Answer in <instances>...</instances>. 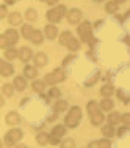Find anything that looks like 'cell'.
<instances>
[{"label":"cell","instance_id":"cell-28","mask_svg":"<svg viewBox=\"0 0 130 148\" xmlns=\"http://www.w3.org/2000/svg\"><path fill=\"white\" fill-rule=\"evenodd\" d=\"M14 88H16V87L11 85V84H5V85H3V88H2V91H3V95H5V96H13Z\"/></svg>","mask_w":130,"mask_h":148},{"label":"cell","instance_id":"cell-13","mask_svg":"<svg viewBox=\"0 0 130 148\" xmlns=\"http://www.w3.org/2000/svg\"><path fill=\"white\" fill-rule=\"evenodd\" d=\"M13 85H14L16 90H19V91L25 90V88H27V80H25V77H22V76L14 77V82H13Z\"/></svg>","mask_w":130,"mask_h":148},{"label":"cell","instance_id":"cell-25","mask_svg":"<svg viewBox=\"0 0 130 148\" xmlns=\"http://www.w3.org/2000/svg\"><path fill=\"white\" fill-rule=\"evenodd\" d=\"M113 106H114V103L110 99V98H105L104 101H100L102 110H111V109H113Z\"/></svg>","mask_w":130,"mask_h":148},{"label":"cell","instance_id":"cell-18","mask_svg":"<svg viewBox=\"0 0 130 148\" xmlns=\"http://www.w3.org/2000/svg\"><path fill=\"white\" fill-rule=\"evenodd\" d=\"M24 76L28 77V79H35L38 76V71H36V66H25L24 68Z\"/></svg>","mask_w":130,"mask_h":148},{"label":"cell","instance_id":"cell-24","mask_svg":"<svg viewBox=\"0 0 130 148\" xmlns=\"http://www.w3.org/2000/svg\"><path fill=\"white\" fill-rule=\"evenodd\" d=\"M36 142L39 143V145H45V143L50 142V136L45 134V132H41V134H38V136H36Z\"/></svg>","mask_w":130,"mask_h":148},{"label":"cell","instance_id":"cell-31","mask_svg":"<svg viewBox=\"0 0 130 148\" xmlns=\"http://www.w3.org/2000/svg\"><path fill=\"white\" fill-rule=\"evenodd\" d=\"M33 27L31 25H22V35H24V38H27V40H30V36H31V33H33Z\"/></svg>","mask_w":130,"mask_h":148},{"label":"cell","instance_id":"cell-4","mask_svg":"<svg viewBox=\"0 0 130 148\" xmlns=\"http://www.w3.org/2000/svg\"><path fill=\"white\" fill-rule=\"evenodd\" d=\"M20 139H22V131L17 129V128H13V129H9V131L5 134V145L14 147Z\"/></svg>","mask_w":130,"mask_h":148},{"label":"cell","instance_id":"cell-14","mask_svg":"<svg viewBox=\"0 0 130 148\" xmlns=\"http://www.w3.org/2000/svg\"><path fill=\"white\" fill-rule=\"evenodd\" d=\"M5 121L8 123L9 126H14V125H17V123L20 121V117H19V114H16V112H9V114L6 115Z\"/></svg>","mask_w":130,"mask_h":148},{"label":"cell","instance_id":"cell-20","mask_svg":"<svg viewBox=\"0 0 130 148\" xmlns=\"http://www.w3.org/2000/svg\"><path fill=\"white\" fill-rule=\"evenodd\" d=\"M5 57L8 60H14L16 57H19V51H16L13 46H9L8 49H5Z\"/></svg>","mask_w":130,"mask_h":148},{"label":"cell","instance_id":"cell-12","mask_svg":"<svg viewBox=\"0 0 130 148\" xmlns=\"http://www.w3.org/2000/svg\"><path fill=\"white\" fill-rule=\"evenodd\" d=\"M44 33H45V38L53 40V38H57V35H58V29L55 25H52V24H49V25H45Z\"/></svg>","mask_w":130,"mask_h":148},{"label":"cell","instance_id":"cell-43","mask_svg":"<svg viewBox=\"0 0 130 148\" xmlns=\"http://www.w3.org/2000/svg\"><path fill=\"white\" fill-rule=\"evenodd\" d=\"M96 2H102V0H96Z\"/></svg>","mask_w":130,"mask_h":148},{"label":"cell","instance_id":"cell-16","mask_svg":"<svg viewBox=\"0 0 130 148\" xmlns=\"http://www.w3.org/2000/svg\"><path fill=\"white\" fill-rule=\"evenodd\" d=\"M30 41L33 44H41L44 41V36H43V33H41L39 30H33V33H31V36H30Z\"/></svg>","mask_w":130,"mask_h":148},{"label":"cell","instance_id":"cell-11","mask_svg":"<svg viewBox=\"0 0 130 148\" xmlns=\"http://www.w3.org/2000/svg\"><path fill=\"white\" fill-rule=\"evenodd\" d=\"M31 57H33V52H31L30 47H25V46H24V47L19 49V58L22 60L24 63H27Z\"/></svg>","mask_w":130,"mask_h":148},{"label":"cell","instance_id":"cell-23","mask_svg":"<svg viewBox=\"0 0 130 148\" xmlns=\"http://www.w3.org/2000/svg\"><path fill=\"white\" fill-rule=\"evenodd\" d=\"M45 84H47L45 80H35L31 87H33V90L36 91V93H43L44 88H45Z\"/></svg>","mask_w":130,"mask_h":148},{"label":"cell","instance_id":"cell-27","mask_svg":"<svg viewBox=\"0 0 130 148\" xmlns=\"http://www.w3.org/2000/svg\"><path fill=\"white\" fill-rule=\"evenodd\" d=\"M102 134H104L105 137H113V136H114V128H113V125L102 126Z\"/></svg>","mask_w":130,"mask_h":148},{"label":"cell","instance_id":"cell-29","mask_svg":"<svg viewBox=\"0 0 130 148\" xmlns=\"http://www.w3.org/2000/svg\"><path fill=\"white\" fill-rule=\"evenodd\" d=\"M66 109H68V101H57V104H55V112L57 114L64 112Z\"/></svg>","mask_w":130,"mask_h":148},{"label":"cell","instance_id":"cell-37","mask_svg":"<svg viewBox=\"0 0 130 148\" xmlns=\"http://www.w3.org/2000/svg\"><path fill=\"white\" fill-rule=\"evenodd\" d=\"M122 123H124V125H130V114L122 115Z\"/></svg>","mask_w":130,"mask_h":148},{"label":"cell","instance_id":"cell-5","mask_svg":"<svg viewBox=\"0 0 130 148\" xmlns=\"http://www.w3.org/2000/svg\"><path fill=\"white\" fill-rule=\"evenodd\" d=\"M64 14H66V6H64V5H58V6H55V8L49 10L47 19L50 21V22L55 24V22H60Z\"/></svg>","mask_w":130,"mask_h":148},{"label":"cell","instance_id":"cell-42","mask_svg":"<svg viewBox=\"0 0 130 148\" xmlns=\"http://www.w3.org/2000/svg\"><path fill=\"white\" fill-rule=\"evenodd\" d=\"M114 2H118V3H124L125 0H114Z\"/></svg>","mask_w":130,"mask_h":148},{"label":"cell","instance_id":"cell-8","mask_svg":"<svg viewBox=\"0 0 130 148\" xmlns=\"http://www.w3.org/2000/svg\"><path fill=\"white\" fill-rule=\"evenodd\" d=\"M3 36L6 38V41H8L9 46H14L17 41H19V33H17L14 29H8L5 33H3Z\"/></svg>","mask_w":130,"mask_h":148},{"label":"cell","instance_id":"cell-38","mask_svg":"<svg viewBox=\"0 0 130 148\" xmlns=\"http://www.w3.org/2000/svg\"><path fill=\"white\" fill-rule=\"evenodd\" d=\"M75 58V55H69V57H66L64 60H63V65H68L69 62H72V60Z\"/></svg>","mask_w":130,"mask_h":148},{"label":"cell","instance_id":"cell-40","mask_svg":"<svg viewBox=\"0 0 130 148\" xmlns=\"http://www.w3.org/2000/svg\"><path fill=\"white\" fill-rule=\"evenodd\" d=\"M43 2L49 3V5H57V3H58V0H43Z\"/></svg>","mask_w":130,"mask_h":148},{"label":"cell","instance_id":"cell-35","mask_svg":"<svg viewBox=\"0 0 130 148\" xmlns=\"http://www.w3.org/2000/svg\"><path fill=\"white\" fill-rule=\"evenodd\" d=\"M49 95H50V96H53V98H58L61 93H60V90H58V88H55V87H53V88H50V91H49Z\"/></svg>","mask_w":130,"mask_h":148},{"label":"cell","instance_id":"cell-34","mask_svg":"<svg viewBox=\"0 0 130 148\" xmlns=\"http://www.w3.org/2000/svg\"><path fill=\"white\" fill-rule=\"evenodd\" d=\"M99 77H100V74H99V73H96V74H94V76L91 77L89 80H86V85L89 87V85H93V84H96V82H97V79H99Z\"/></svg>","mask_w":130,"mask_h":148},{"label":"cell","instance_id":"cell-3","mask_svg":"<svg viewBox=\"0 0 130 148\" xmlns=\"http://www.w3.org/2000/svg\"><path fill=\"white\" fill-rule=\"evenodd\" d=\"M77 32H79L80 38H82L83 43H94L93 40V27H91V24L88 22V21H83L82 24L79 25V29H77Z\"/></svg>","mask_w":130,"mask_h":148},{"label":"cell","instance_id":"cell-19","mask_svg":"<svg viewBox=\"0 0 130 148\" xmlns=\"http://www.w3.org/2000/svg\"><path fill=\"white\" fill-rule=\"evenodd\" d=\"M8 21H9L11 25H19V24L22 22V16H20V13L14 11V13H11V14L8 16Z\"/></svg>","mask_w":130,"mask_h":148},{"label":"cell","instance_id":"cell-32","mask_svg":"<svg viewBox=\"0 0 130 148\" xmlns=\"http://www.w3.org/2000/svg\"><path fill=\"white\" fill-rule=\"evenodd\" d=\"M25 17H27V21H35L38 17V13H36V10H33V8H28L25 11Z\"/></svg>","mask_w":130,"mask_h":148},{"label":"cell","instance_id":"cell-1","mask_svg":"<svg viewBox=\"0 0 130 148\" xmlns=\"http://www.w3.org/2000/svg\"><path fill=\"white\" fill-rule=\"evenodd\" d=\"M86 109H88V114H89L91 123L94 126H99L104 123V114L100 112V109H102L100 104H97L96 101H91V103H88Z\"/></svg>","mask_w":130,"mask_h":148},{"label":"cell","instance_id":"cell-6","mask_svg":"<svg viewBox=\"0 0 130 148\" xmlns=\"http://www.w3.org/2000/svg\"><path fill=\"white\" fill-rule=\"evenodd\" d=\"M64 79H66V76H64V71H63L61 68L53 69L52 73H49L47 76H45V82H47V84H50V85L60 84V82H63Z\"/></svg>","mask_w":130,"mask_h":148},{"label":"cell","instance_id":"cell-10","mask_svg":"<svg viewBox=\"0 0 130 148\" xmlns=\"http://www.w3.org/2000/svg\"><path fill=\"white\" fill-rule=\"evenodd\" d=\"M80 19H82V11L79 8H72L71 11L68 13V21L71 24H79Z\"/></svg>","mask_w":130,"mask_h":148},{"label":"cell","instance_id":"cell-33","mask_svg":"<svg viewBox=\"0 0 130 148\" xmlns=\"http://www.w3.org/2000/svg\"><path fill=\"white\" fill-rule=\"evenodd\" d=\"M79 47H80V43L75 40V38H72L71 43L68 44V49H69V51H72V52H75V51H79Z\"/></svg>","mask_w":130,"mask_h":148},{"label":"cell","instance_id":"cell-15","mask_svg":"<svg viewBox=\"0 0 130 148\" xmlns=\"http://www.w3.org/2000/svg\"><path fill=\"white\" fill-rule=\"evenodd\" d=\"M35 65L36 66H45L47 65V55L43 54V52H38L35 55Z\"/></svg>","mask_w":130,"mask_h":148},{"label":"cell","instance_id":"cell-30","mask_svg":"<svg viewBox=\"0 0 130 148\" xmlns=\"http://www.w3.org/2000/svg\"><path fill=\"white\" fill-rule=\"evenodd\" d=\"M105 10H107V13H111V14H113V13H116L118 11V2H108L107 5H105Z\"/></svg>","mask_w":130,"mask_h":148},{"label":"cell","instance_id":"cell-36","mask_svg":"<svg viewBox=\"0 0 130 148\" xmlns=\"http://www.w3.org/2000/svg\"><path fill=\"white\" fill-rule=\"evenodd\" d=\"M61 145H63V147H75V143H74L72 139H68V140H64Z\"/></svg>","mask_w":130,"mask_h":148},{"label":"cell","instance_id":"cell-9","mask_svg":"<svg viewBox=\"0 0 130 148\" xmlns=\"http://www.w3.org/2000/svg\"><path fill=\"white\" fill-rule=\"evenodd\" d=\"M13 73H14V68H13V65H9V63L6 62H0V74H2L3 77H9L13 76Z\"/></svg>","mask_w":130,"mask_h":148},{"label":"cell","instance_id":"cell-7","mask_svg":"<svg viewBox=\"0 0 130 148\" xmlns=\"http://www.w3.org/2000/svg\"><path fill=\"white\" fill-rule=\"evenodd\" d=\"M66 128H68L66 125H64V126H63V125L55 126L53 131H52V134H50V143H53V145H58L60 140L63 139V136L66 134Z\"/></svg>","mask_w":130,"mask_h":148},{"label":"cell","instance_id":"cell-17","mask_svg":"<svg viewBox=\"0 0 130 148\" xmlns=\"http://www.w3.org/2000/svg\"><path fill=\"white\" fill-rule=\"evenodd\" d=\"M88 147H89V148H97V147H100V148H108V147H111V142H110L108 139H105V140H96V142H91Z\"/></svg>","mask_w":130,"mask_h":148},{"label":"cell","instance_id":"cell-22","mask_svg":"<svg viewBox=\"0 0 130 148\" xmlns=\"http://www.w3.org/2000/svg\"><path fill=\"white\" fill-rule=\"evenodd\" d=\"M113 93H114V87L110 85V84H108V85H104V87L100 88V95H102V96H105V98L111 96Z\"/></svg>","mask_w":130,"mask_h":148},{"label":"cell","instance_id":"cell-41","mask_svg":"<svg viewBox=\"0 0 130 148\" xmlns=\"http://www.w3.org/2000/svg\"><path fill=\"white\" fill-rule=\"evenodd\" d=\"M17 0H5V3L6 5H13V3H16Z\"/></svg>","mask_w":130,"mask_h":148},{"label":"cell","instance_id":"cell-21","mask_svg":"<svg viewBox=\"0 0 130 148\" xmlns=\"http://www.w3.org/2000/svg\"><path fill=\"white\" fill-rule=\"evenodd\" d=\"M72 33L71 32H63L61 33V36H60V43H61L63 46H68L69 43H71V40H72Z\"/></svg>","mask_w":130,"mask_h":148},{"label":"cell","instance_id":"cell-39","mask_svg":"<svg viewBox=\"0 0 130 148\" xmlns=\"http://www.w3.org/2000/svg\"><path fill=\"white\" fill-rule=\"evenodd\" d=\"M5 16H6V6L2 5L0 6V17H5Z\"/></svg>","mask_w":130,"mask_h":148},{"label":"cell","instance_id":"cell-26","mask_svg":"<svg viewBox=\"0 0 130 148\" xmlns=\"http://www.w3.org/2000/svg\"><path fill=\"white\" fill-rule=\"evenodd\" d=\"M108 121H110V125H118L119 121H122V117L118 114V112H113V114H110V117H108Z\"/></svg>","mask_w":130,"mask_h":148},{"label":"cell","instance_id":"cell-2","mask_svg":"<svg viewBox=\"0 0 130 148\" xmlns=\"http://www.w3.org/2000/svg\"><path fill=\"white\" fill-rule=\"evenodd\" d=\"M80 120H82V109L79 106H74V107L69 109V114L66 115L64 125L68 128H75V126H79Z\"/></svg>","mask_w":130,"mask_h":148}]
</instances>
